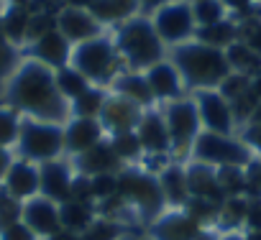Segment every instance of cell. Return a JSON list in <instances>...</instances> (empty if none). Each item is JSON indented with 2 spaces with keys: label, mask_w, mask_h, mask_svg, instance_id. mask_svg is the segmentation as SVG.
Listing matches in <instances>:
<instances>
[{
  "label": "cell",
  "mask_w": 261,
  "mask_h": 240,
  "mask_svg": "<svg viewBox=\"0 0 261 240\" xmlns=\"http://www.w3.org/2000/svg\"><path fill=\"white\" fill-rule=\"evenodd\" d=\"M11 164H13V159H11V151H8V148H3V146H0V182H3L6 171L11 169Z\"/></svg>",
  "instance_id": "cell-49"
},
{
  "label": "cell",
  "mask_w": 261,
  "mask_h": 240,
  "mask_svg": "<svg viewBox=\"0 0 261 240\" xmlns=\"http://www.w3.org/2000/svg\"><path fill=\"white\" fill-rule=\"evenodd\" d=\"M8 3H18V6H29L31 0H8Z\"/></svg>",
  "instance_id": "cell-54"
},
{
  "label": "cell",
  "mask_w": 261,
  "mask_h": 240,
  "mask_svg": "<svg viewBox=\"0 0 261 240\" xmlns=\"http://www.w3.org/2000/svg\"><path fill=\"white\" fill-rule=\"evenodd\" d=\"M16 148L23 161H31L36 166L46 161H57L64 154V126L21 115V131H18Z\"/></svg>",
  "instance_id": "cell-5"
},
{
  "label": "cell",
  "mask_w": 261,
  "mask_h": 240,
  "mask_svg": "<svg viewBox=\"0 0 261 240\" xmlns=\"http://www.w3.org/2000/svg\"><path fill=\"white\" fill-rule=\"evenodd\" d=\"M187 187H190V197H200V199H207V202H215V204H223L225 202V194L218 184V174L213 166L207 164H187Z\"/></svg>",
  "instance_id": "cell-23"
},
{
  "label": "cell",
  "mask_w": 261,
  "mask_h": 240,
  "mask_svg": "<svg viewBox=\"0 0 261 240\" xmlns=\"http://www.w3.org/2000/svg\"><path fill=\"white\" fill-rule=\"evenodd\" d=\"M26 56L57 72V69H62V67L69 64V59H72V44L59 31H51V34L31 41L26 46Z\"/></svg>",
  "instance_id": "cell-16"
},
{
  "label": "cell",
  "mask_w": 261,
  "mask_h": 240,
  "mask_svg": "<svg viewBox=\"0 0 261 240\" xmlns=\"http://www.w3.org/2000/svg\"><path fill=\"white\" fill-rule=\"evenodd\" d=\"M108 141H110V146H113L115 156H118V159L123 161V166L144 156V151H141V141H139L136 131H123V133H113V136H110Z\"/></svg>",
  "instance_id": "cell-33"
},
{
  "label": "cell",
  "mask_w": 261,
  "mask_h": 240,
  "mask_svg": "<svg viewBox=\"0 0 261 240\" xmlns=\"http://www.w3.org/2000/svg\"><path fill=\"white\" fill-rule=\"evenodd\" d=\"M146 240H151V237H146Z\"/></svg>",
  "instance_id": "cell-56"
},
{
  "label": "cell",
  "mask_w": 261,
  "mask_h": 240,
  "mask_svg": "<svg viewBox=\"0 0 261 240\" xmlns=\"http://www.w3.org/2000/svg\"><path fill=\"white\" fill-rule=\"evenodd\" d=\"M29 21H31V8L8 3L6 11H0V31H3L6 41L16 49H26L29 39Z\"/></svg>",
  "instance_id": "cell-25"
},
{
  "label": "cell",
  "mask_w": 261,
  "mask_h": 240,
  "mask_svg": "<svg viewBox=\"0 0 261 240\" xmlns=\"http://www.w3.org/2000/svg\"><path fill=\"white\" fill-rule=\"evenodd\" d=\"M57 31L72 44H85L92 41L97 36L105 34V28L97 23V18L90 11H80V8H62L57 13Z\"/></svg>",
  "instance_id": "cell-11"
},
{
  "label": "cell",
  "mask_w": 261,
  "mask_h": 240,
  "mask_svg": "<svg viewBox=\"0 0 261 240\" xmlns=\"http://www.w3.org/2000/svg\"><path fill=\"white\" fill-rule=\"evenodd\" d=\"M159 187H162V194L167 199V204L172 209H182L190 199V187H187V169L179 164V161H172L167 164L162 171H159Z\"/></svg>",
  "instance_id": "cell-24"
},
{
  "label": "cell",
  "mask_w": 261,
  "mask_h": 240,
  "mask_svg": "<svg viewBox=\"0 0 261 240\" xmlns=\"http://www.w3.org/2000/svg\"><path fill=\"white\" fill-rule=\"evenodd\" d=\"M3 100L8 107L26 117L46 120V123H59L69 117V102L59 95L54 82V69L23 56L11 79L6 82Z\"/></svg>",
  "instance_id": "cell-1"
},
{
  "label": "cell",
  "mask_w": 261,
  "mask_h": 240,
  "mask_svg": "<svg viewBox=\"0 0 261 240\" xmlns=\"http://www.w3.org/2000/svg\"><path fill=\"white\" fill-rule=\"evenodd\" d=\"M18 131H21V112H16L8 105H0V146L3 148L16 146Z\"/></svg>",
  "instance_id": "cell-36"
},
{
  "label": "cell",
  "mask_w": 261,
  "mask_h": 240,
  "mask_svg": "<svg viewBox=\"0 0 261 240\" xmlns=\"http://www.w3.org/2000/svg\"><path fill=\"white\" fill-rule=\"evenodd\" d=\"M238 138L251 148V154H253L256 159H261V123H248V126H243L241 133H238Z\"/></svg>",
  "instance_id": "cell-43"
},
{
  "label": "cell",
  "mask_w": 261,
  "mask_h": 240,
  "mask_svg": "<svg viewBox=\"0 0 261 240\" xmlns=\"http://www.w3.org/2000/svg\"><path fill=\"white\" fill-rule=\"evenodd\" d=\"M246 209H248V197H228L220 204L218 225L225 232H241L246 227Z\"/></svg>",
  "instance_id": "cell-31"
},
{
  "label": "cell",
  "mask_w": 261,
  "mask_h": 240,
  "mask_svg": "<svg viewBox=\"0 0 261 240\" xmlns=\"http://www.w3.org/2000/svg\"><path fill=\"white\" fill-rule=\"evenodd\" d=\"M90 13L105 28V26H120L134 16H141V6L139 0H97L90 8Z\"/></svg>",
  "instance_id": "cell-26"
},
{
  "label": "cell",
  "mask_w": 261,
  "mask_h": 240,
  "mask_svg": "<svg viewBox=\"0 0 261 240\" xmlns=\"http://www.w3.org/2000/svg\"><path fill=\"white\" fill-rule=\"evenodd\" d=\"M123 232H125V227H123L118 220L97 217V220L80 235V240H120Z\"/></svg>",
  "instance_id": "cell-37"
},
{
  "label": "cell",
  "mask_w": 261,
  "mask_h": 240,
  "mask_svg": "<svg viewBox=\"0 0 261 240\" xmlns=\"http://www.w3.org/2000/svg\"><path fill=\"white\" fill-rule=\"evenodd\" d=\"M251 82H253V77H248V74H238V72H230V74L220 82L218 92H220L228 102H233V100H238L241 95H246V92L251 89Z\"/></svg>",
  "instance_id": "cell-39"
},
{
  "label": "cell",
  "mask_w": 261,
  "mask_h": 240,
  "mask_svg": "<svg viewBox=\"0 0 261 240\" xmlns=\"http://www.w3.org/2000/svg\"><path fill=\"white\" fill-rule=\"evenodd\" d=\"M146 82L151 87V95L156 102H174L179 97H185V82L177 72V67L169 62V59H162L156 62L154 67H149L146 72Z\"/></svg>",
  "instance_id": "cell-17"
},
{
  "label": "cell",
  "mask_w": 261,
  "mask_h": 240,
  "mask_svg": "<svg viewBox=\"0 0 261 240\" xmlns=\"http://www.w3.org/2000/svg\"><path fill=\"white\" fill-rule=\"evenodd\" d=\"M95 220H97V215H95V207H90V204H82V202H74V199L59 204V222L69 232L82 235Z\"/></svg>",
  "instance_id": "cell-28"
},
{
  "label": "cell",
  "mask_w": 261,
  "mask_h": 240,
  "mask_svg": "<svg viewBox=\"0 0 261 240\" xmlns=\"http://www.w3.org/2000/svg\"><path fill=\"white\" fill-rule=\"evenodd\" d=\"M21 220L36 232V237H49L57 230H62L59 222V204H54L46 197H34L29 202H23V215Z\"/></svg>",
  "instance_id": "cell-19"
},
{
  "label": "cell",
  "mask_w": 261,
  "mask_h": 240,
  "mask_svg": "<svg viewBox=\"0 0 261 240\" xmlns=\"http://www.w3.org/2000/svg\"><path fill=\"white\" fill-rule=\"evenodd\" d=\"M0 240H39V237H36V232L21 220V222H16V225H11V227H6L3 232H0Z\"/></svg>",
  "instance_id": "cell-44"
},
{
  "label": "cell",
  "mask_w": 261,
  "mask_h": 240,
  "mask_svg": "<svg viewBox=\"0 0 261 240\" xmlns=\"http://www.w3.org/2000/svg\"><path fill=\"white\" fill-rule=\"evenodd\" d=\"M246 240H261V230H243Z\"/></svg>",
  "instance_id": "cell-53"
},
{
  "label": "cell",
  "mask_w": 261,
  "mask_h": 240,
  "mask_svg": "<svg viewBox=\"0 0 261 240\" xmlns=\"http://www.w3.org/2000/svg\"><path fill=\"white\" fill-rule=\"evenodd\" d=\"M190 6H192V18H195L197 28L215 26L228 18V11L220 0H197V3H190Z\"/></svg>",
  "instance_id": "cell-34"
},
{
  "label": "cell",
  "mask_w": 261,
  "mask_h": 240,
  "mask_svg": "<svg viewBox=\"0 0 261 240\" xmlns=\"http://www.w3.org/2000/svg\"><path fill=\"white\" fill-rule=\"evenodd\" d=\"M187 3H197V0H187Z\"/></svg>",
  "instance_id": "cell-55"
},
{
  "label": "cell",
  "mask_w": 261,
  "mask_h": 240,
  "mask_svg": "<svg viewBox=\"0 0 261 240\" xmlns=\"http://www.w3.org/2000/svg\"><path fill=\"white\" fill-rule=\"evenodd\" d=\"M72 179H74V174H72V166L67 161H62V159L46 161L39 166V182H41L39 194L51 199L54 204H64V202H69Z\"/></svg>",
  "instance_id": "cell-14"
},
{
  "label": "cell",
  "mask_w": 261,
  "mask_h": 240,
  "mask_svg": "<svg viewBox=\"0 0 261 240\" xmlns=\"http://www.w3.org/2000/svg\"><path fill=\"white\" fill-rule=\"evenodd\" d=\"M44 240H80V235L77 232H69V230H57L54 235H49V237H44Z\"/></svg>",
  "instance_id": "cell-50"
},
{
  "label": "cell",
  "mask_w": 261,
  "mask_h": 240,
  "mask_svg": "<svg viewBox=\"0 0 261 240\" xmlns=\"http://www.w3.org/2000/svg\"><path fill=\"white\" fill-rule=\"evenodd\" d=\"M202 230H207L210 225H215L218 222V212H220V204H215V202H207V199H200V197H190L187 199V204L182 207Z\"/></svg>",
  "instance_id": "cell-35"
},
{
  "label": "cell",
  "mask_w": 261,
  "mask_h": 240,
  "mask_svg": "<svg viewBox=\"0 0 261 240\" xmlns=\"http://www.w3.org/2000/svg\"><path fill=\"white\" fill-rule=\"evenodd\" d=\"M118 197L125 204H134L144 220H156L159 215H164L167 199L162 194L159 179L146 171V169H128L123 166L118 171Z\"/></svg>",
  "instance_id": "cell-6"
},
{
  "label": "cell",
  "mask_w": 261,
  "mask_h": 240,
  "mask_svg": "<svg viewBox=\"0 0 261 240\" xmlns=\"http://www.w3.org/2000/svg\"><path fill=\"white\" fill-rule=\"evenodd\" d=\"M59 3H62V0H59Z\"/></svg>",
  "instance_id": "cell-57"
},
{
  "label": "cell",
  "mask_w": 261,
  "mask_h": 240,
  "mask_svg": "<svg viewBox=\"0 0 261 240\" xmlns=\"http://www.w3.org/2000/svg\"><path fill=\"white\" fill-rule=\"evenodd\" d=\"M69 67H74L90 84L95 87H110L113 79L120 74V72H128L115 51V44H113V36H97L92 41H85V44H77L72 46V59H69Z\"/></svg>",
  "instance_id": "cell-4"
},
{
  "label": "cell",
  "mask_w": 261,
  "mask_h": 240,
  "mask_svg": "<svg viewBox=\"0 0 261 240\" xmlns=\"http://www.w3.org/2000/svg\"><path fill=\"white\" fill-rule=\"evenodd\" d=\"M220 3L225 6V11H228V13L246 16V13L253 8V3H256V0H220Z\"/></svg>",
  "instance_id": "cell-46"
},
{
  "label": "cell",
  "mask_w": 261,
  "mask_h": 240,
  "mask_svg": "<svg viewBox=\"0 0 261 240\" xmlns=\"http://www.w3.org/2000/svg\"><path fill=\"white\" fill-rule=\"evenodd\" d=\"M167 3H172V0H139V6H141V16L151 18L159 8H164Z\"/></svg>",
  "instance_id": "cell-47"
},
{
  "label": "cell",
  "mask_w": 261,
  "mask_h": 240,
  "mask_svg": "<svg viewBox=\"0 0 261 240\" xmlns=\"http://www.w3.org/2000/svg\"><path fill=\"white\" fill-rule=\"evenodd\" d=\"M225 59L230 64V72H238V74H248L256 79L258 69H261V56L243 41H236L233 46L225 49Z\"/></svg>",
  "instance_id": "cell-29"
},
{
  "label": "cell",
  "mask_w": 261,
  "mask_h": 240,
  "mask_svg": "<svg viewBox=\"0 0 261 240\" xmlns=\"http://www.w3.org/2000/svg\"><path fill=\"white\" fill-rule=\"evenodd\" d=\"M243 230H261V197H248L246 227Z\"/></svg>",
  "instance_id": "cell-45"
},
{
  "label": "cell",
  "mask_w": 261,
  "mask_h": 240,
  "mask_svg": "<svg viewBox=\"0 0 261 240\" xmlns=\"http://www.w3.org/2000/svg\"><path fill=\"white\" fill-rule=\"evenodd\" d=\"M162 115H164V123H167V131H169L174 161L190 156L195 138L202 133V123H200V112H197L195 100L179 97L174 102H167L162 107Z\"/></svg>",
  "instance_id": "cell-8"
},
{
  "label": "cell",
  "mask_w": 261,
  "mask_h": 240,
  "mask_svg": "<svg viewBox=\"0 0 261 240\" xmlns=\"http://www.w3.org/2000/svg\"><path fill=\"white\" fill-rule=\"evenodd\" d=\"M3 187L21 204L29 202V199H34V197H39V187H41V182H39V166L31 164V161H23V159L13 161L11 169L6 171V176H3Z\"/></svg>",
  "instance_id": "cell-18"
},
{
  "label": "cell",
  "mask_w": 261,
  "mask_h": 240,
  "mask_svg": "<svg viewBox=\"0 0 261 240\" xmlns=\"http://www.w3.org/2000/svg\"><path fill=\"white\" fill-rule=\"evenodd\" d=\"M167 59L177 67V72L185 82V89H190V92L218 89L220 82L230 74V64L225 59V51L205 46L195 39L174 46Z\"/></svg>",
  "instance_id": "cell-2"
},
{
  "label": "cell",
  "mask_w": 261,
  "mask_h": 240,
  "mask_svg": "<svg viewBox=\"0 0 261 240\" xmlns=\"http://www.w3.org/2000/svg\"><path fill=\"white\" fill-rule=\"evenodd\" d=\"M54 82H57V89H59V95L67 100V102H72V100H77L82 92H87L92 84L74 69V67H62V69H57L54 72Z\"/></svg>",
  "instance_id": "cell-32"
},
{
  "label": "cell",
  "mask_w": 261,
  "mask_h": 240,
  "mask_svg": "<svg viewBox=\"0 0 261 240\" xmlns=\"http://www.w3.org/2000/svg\"><path fill=\"white\" fill-rule=\"evenodd\" d=\"M151 26L156 31V36L162 39L164 46H179L195 39V18H192V6L187 0H172L164 8H159L151 16Z\"/></svg>",
  "instance_id": "cell-9"
},
{
  "label": "cell",
  "mask_w": 261,
  "mask_h": 240,
  "mask_svg": "<svg viewBox=\"0 0 261 240\" xmlns=\"http://www.w3.org/2000/svg\"><path fill=\"white\" fill-rule=\"evenodd\" d=\"M105 141V128L95 117H69L64 123V151L80 156Z\"/></svg>",
  "instance_id": "cell-15"
},
{
  "label": "cell",
  "mask_w": 261,
  "mask_h": 240,
  "mask_svg": "<svg viewBox=\"0 0 261 240\" xmlns=\"http://www.w3.org/2000/svg\"><path fill=\"white\" fill-rule=\"evenodd\" d=\"M190 156H192V161L207 164L213 169H220V166L248 169L253 164V159H256L251 154V148L238 136H220V133H210V131H202L195 138Z\"/></svg>",
  "instance_id": "cell-7"
},
{
  "label": "cell",
  "mask_w": 261,
  "mask_h": 240,
  "mask_svg": "<svg viewBox=\"0 0 261 240\" xmlns=\"http://www.w3.org/2000/svg\"><path fill=\"white\" fill-rule=\"evenodd\" d=\"M192 100L200 112L202 131L220 133V136H236L238 123H236L233 107L218 89H197V92H192Z\"/></svg>",
  "instance_id": "cell-10"
},
{
  "label": "cell",
  "mask_w": 261,
  "mask_h": 240,
  "mask_svg": "<svg viewBox=\"0 0 261 240\" xmlns=\"http://www.w3.org/2000/svg\"><path fill=\"white\" fill-rule=\"evenodd\" d=\"M108 92L130 100L134 105H139L141 110H151V107L156 105V100H154V95H151V87H149L144 72H120V74L113 79V84L108 87Z\"/></svg>",
  "instance_id": "cell-22"
},
{
  "label": "cell",
  "mask_w": 261,
  "mask_h": 240,
  "mask_svg": "<svg viewBox=\"0 0 261 240\" xmlns=\"http://www.w3.org/2000/svg\"><path fill=\"white\" fill-rule=\"evenodd\" d=\"M144 110L139 105H134L130 100L120 97V95H113L108 92V100L102 105V112H100V123L105 128V133H123V131H136L139 120H141Z\"/></svg>",
  "instance_id": "cell-13"
},
{
  "label": "cell",
  "mask_w": 261,
  "mask_h": 240,
  "mask_svg": "<svg viewBox=\"0 0 261 240\" xmlns=\"http://www.w3.org/2000/svg\"><path fill=\"white\" fill-rule=\"evenodd\" d=\"M97 0H62V8H80V11H90Z\"/></svg>",
  "instance_id": "cell-48"
},
{
  "label": "cell",
  "mask_w": 261,
  "mask_h": 240,
  "mask_svg": "<svg viewBox=\"0 0 261 240\" xmlns=\"http://www.w3.org/2000/svg\"><path fill=\"white\" fill-rule=\"evenodd\" d=\"M69 199L95 207V197H92V179H90V176H85V174H74V179H72V192H69Z\"/></svg>",
  "instance_id": "cell-42"
},
{
  "label": "cell",
  "mask_w": 261,
  "mask_h": 240,
  "mask_svg": "<svg viewBox=\"0 0 261 240\" xmlns=\"http://www.w3.org/2000/svg\"><path fill=\"white\" fill-rule=\"evenodd\" d=\"M113 44H115V51L128 72H146L156 62L167 59L164 44L156 36L151 18H146V16H134L130 21L115 26Z\"/></svg>",
  "instance_id": "cell-3"
},
{
  "label": "cell",
  "mask_w": 261,
  "mask_h": 240,
  "mask_svg": "<svg viewBox=\"0 0 261 240\" xmlns=\"http://www.w3.org/2000/svg\"><path fill=\"white\" fill-rule=\"evenodd\" d=\"M200 232L202 227L185 209L164 212L151 225V240H195Z\"/></svg>",
  "instance_id": "cell-20"
},
{
  "label": "cell",
  "mask_w": 261,
  "mask_h": 240,
  "mask_svg": "<svg viewBox=\"0 0 261 240\" xmlns=\"http://www.w3.org/2000/svg\"><path fill=\"white\" fill-rule=\"evenodd\" d=\"M90 179H92L95 204H100V202L118 194V174H100V176H90Z\"/></svg>",
  "instance_id": "cell-41"
},
{
  "label": "cell",
  "mask_w": 261,
  "mask_h": 240,
  "mask_svg": "<svg viewBox=\"0 0 261 240\" xmlns=\"http://www.w3.org/2000/svg\"><path fill=\"white\" fill-rule=\"evenodd\" d=\"M21 64V51L16 46H11L0 31V100H3V89H6V82L11 79V74L16 72V67Z\"/></svg>",
  "instance_id": "cell-38"
},
{
  "label": "cell",
  "mask_w": 261,
  "mask_h": 240,
  "mask_svg": "<svg viewBox=\"0 0 261 240\" xmlns=\"http://www.w3.org/2000/svg\"><path fill=\"white\" fill-rule=\"evenodd\" d=\"M105 100H108V89L92 84L87 92H82L77 100L69 102V117H95V120H100Z\"/></svg>",
  "instance_id": "cell-30"
},
{
  "label": "cell",
  "mask_w": 261,
  "mask_h": 240,
  "mask_svg": "<svg viewBox=\"0 0 261 240\" xmlns=\"http://www.w3.org/2000/svg\"><path fill=\"white\" fill-rule=\"evenodd\" d=\"M218 240H246V232L241 230V232H223V235H218Z\"/></svg>",
  "instance_id": "cell-51"
},
{
  "label": "cell",
  "mask_w": 261,
  "mask_h": 240,
  "mask_svg": "<svg viewBox=\"0 0 261 240\" xmlns=\"http://www.w3.org/2000/svg\"><path fill=\"white\" fill-rule=\"evenodd\" d=\"M136 136L141 141V151L144 156H169L172 154V141H169V131L164 123L162 110H146L136 126Z\"/></svg>",
  "instance_id": "cell-12"
},
{
  "label": "cell",
  "mask_w": 261,
  "mask_h": 240,
  "mask_svg": "<svg viewBox=\"0 0 261 240\" xmlns=\"http://www.w3.org/2000/svg\"><path fill=\"white\" fill-rule=\"evenodd\" d=\"M195 41L225 51L228 46H233L236 41H241V26H238V21L225 18V21H220V23H215V26L197 28V31H195Z\"/></svg>",
  "instance_id": "cell-27"
},
{
  "label": "cell",
  "mask_w": 261,
  "mask_h": 240,
  "mask_svg": "<svg viewBox=\"0 0 261 240\" xmlns=\"http://www.w3.org/2000/svg\"><path fill=\"white\" fill-rule=\"evenodd\" d=\"M74 166H77V174H85V176H100V174H118L123 169V161L115 156L110 141H100L97 146H92L90 151L74 156Z\"/></svg>",
  "instance_id": "cell-21"
},
{
  "label": "cell",
  "mask_w": 261,
  "mask_h": 240,
  "mask_svg": "<svg viewBox=\"0 0 261 240\" xmlns=\"http://www.w3.org/2000/svg\"><path fill=\"white\" fill-rule=\"evenodd\" d=\"M57 31V13H31V21H29V39H26V46L46 34Z\"/></svg>",
  "instance_id": "cell-40"
},
{
  "label": "cell",
  "mask_w": 261,
  "mask_h": 240,
  "mask_svg": "<svg viewBox=\"0 0 261 240\" xmlns=\"http://www.w3.org/2000/svg\"><path fill=\"white\" fill-rule=\"evenodd\" d=\"M195 240H218V235H215L213 230H202V232H200Z\"/></svg>",
  "instance_id": "cell-52"
}]
</instances>
